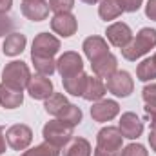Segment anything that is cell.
Wrapping results in <instances>:
<instances>
[{
    "instance_id": "cb8c5ba5",
    "label": "cell",
    "mask_w": 156,
    "mask_h": 156,
    "mask_svg": "<svg viewBox=\"0 0 156 156\" xmlns=\"http://www.w3.org/2000/svg\"><path fill=\"white\" fill-rule=\"evenodd\" d=\"M31 58H33V66H35L37 73L42 75V76H51L56 71V62L53 58H49V56H33V55H31Z\"/></svg>"
},
{
    "instance_id": "603a6c76",
    "label": "cell",
    "mask_w": 156,
    "mask_h": 156,
    "mask_svg": "<svg viewBox=\"0 0 156 156\" xmlns=\"http://www.w3.org/2000/svg\"><path fill=\"white\" fill-rule=\"evenodd\" d=\"M123 13L122 5L118 0H100V7H98V15L102 20H115Z\"/></svg>"
},
{
    "instance_id": "7402d4cb",
    "label": "cell",
    "mask_w": 156,
    "mask_h": 156,
    "mask_svg": "<svg viewBox=\"0 0 156 156\" xmlns=\"http://www.w3.org/2000/svg\"><path fill=\"white\" fill-rule=\"evenodd\" d=\"M62 82H64L66 93H69L73 96H82L83 94V89H85L87 75L82 71L80 75H75V76H71V78H62Z\"/></svg>"
},
{
    "instance_id": "f546056e",
    "label": "cell",
    "mask_w": 156,
    "mask_h": 156,
    "mask_svg": "<svg viewBox=\"0 0 156 156\" xmlns=\"http://www.w3.org/2000/svg\"><path fill=\"white\" fill-rule=\"evenodd\" d=\"M15 29V20L13 18H9L7 15H0V35H11V33H15L13 31Z\"/></svg>"
},
{
    "instance_id": "ac0fdd59",
    "label": "cell",
    "mask_w": 156,
    "mask_h": 156,
    "mask_svg": "<svg viewBox=\"0 0 156 156\" xmlns=\"http://www.w3.org/2000/svg\"><path fill=\"white\" fill-rule=\"evenodd\" d=\"M91 66H93V73H94L96 76H100V78H109L113 73H115V71H116L118 62H116V56H115V55L107 53V55L100 56L98 60L91 62Z\"/></svg>"
},
{
    "instance_id": "4316f807",
    "label": "cell",
    "mask_w": 156,
    "mask_h": 156,
    "mask_svg": "<svg viewBox=\"0 0 156 156\" xmlns=\"http://www.w3.org/2000/svg\"><path fill=\"white\" fill-rule=\"evenodd\" d=\"M22 156H60V149L51 145V144H47V142H44V144L37 145V147L26 151Z\"/></svg>"
},
{
    "instance_id": "5b68a950",
    "label": "cell",
    "mask_w": 156,
    "mask_h": 156,
    "mask_svg": "<svg viewBox=\"0 0 156 156\" xmlns=\"http://www.w3.org/2000/svg\"><path fill=\"white\" fill-rule=\"evenodd\" d=\"M105 87H107V91L113 93L115 96L125 98V96H129V94L133 93L134 82H133V78H131V75H129L127 71H115L111 76L107 78Z\"/></svg>"
},
{
    "instance_id": "4dcf8cb0",
    "label": "cell",
    "mask_w": 156,
    "mask_h": 156,
    "mask_svg": "<svg viewBox=\"0 0 156 156\" xmlns=\"http://www.w3.org/2000/svg\"><path fill=\"white\" fill-rule=\"evenodd\" d=\"M142 96H144L147 105H156V83L145 85L144 91H142Z\"/></svg>"
},
{
    "instance_id": "ab89813d",
    "label": "cell",
    "mask_w": 156,
    "mask_h": 156,
    "mask_svg": "<svg viewBox=\"0 0 156 156\" xmlns=\"http://www.w3.org/2000/svg\"><path fill=\"white\" fill-rule=\"evenodd\" d=\"M153 60H154V64H156V53H154V56H153Z\"/></svg>"
},
{
    "instance_id": "9a60e30c",
    "label": "cell",
    "mask_w": 156,
    "mask_h": 156,
    "mask_svg": "<svg viewBox=\"0 0 156 156\" xmlns=\"http://www.w3.org/2000/svg\"><path fill=\"white\" fill-rule=\"evenodd\" d=\"M109 45H107V42L105 38H102V37H89V38L83 40V53H85V56L91 60V62H94V60H98L100 56H104V55H107L109 51Z\"/></svg>"
},
{
    "instance_id": "836d02e7",
    "label": "cell",
    "mask_w": 156,
    "mask_h": 156,
    "mask_svg": "<svg viewBox=\"0 0 156 156\" xmlns=\"http://www.w3.org/2000/svg\"><path fill=\"white\" fill-rule=\"evenodd\" d=\"M145 16L151 18V20H156V0H149L147 5H145Z\"/></svg>"
},
{
    "instance_id": "8fae6325",
    "label": "cell",
    "mask_w": 156,
    "mask_h": 156,
    "mask_svg": "<svg viewBox=\"0 0 156 156\" xmlns=\"http://www.w3.org/2000/svg\"><path fill=\"white\" fill-rule=\"evenodd\" d=\"M22 15L33 22H42L49 16V2H45V0H22Z\"/></svg>"
},
{
    "instance_id": "30bf717a",
    "label": "cell",
    "mask_w": 156,
    "mask_h": 156,
    "mask_svg": "<svg viewBox=\"0 0 156 156\" xmlns=\"http://www.w3.org/2000/svg\"><path fill=\"white\" fill-rule=\"evenodd\" d=\"M118 129H120V133H122L123 138L136 140L144 133V123H142V120L136 116L134 113H123L122 118H120Z\"/></svg>"
},
{
    "instance_id": "e0dca14e",
    "label": "cell",
    "mask_w": 156,
    "mask_h": 156,
    "mask_svg": "<svg viewBox=\"0 0 156 156\" xmlns=\"http://www.w3.org/2000/svg\"><path fill=\"white\" fill-rule=\"evenodd\" d=\"M24 102V93L13 89L5 83H0V105L4 109H16Z\"/></svg>"
},
{
    "instance_id": "6da1fadb",
    "label": "cell",
    "mask_w": 156,
    "mask_h": 156,
    "mask_svg": "<svg viewBox=\"0 0 156 156\" xmlns=\"http://www.w3.org/2000/svg\"><path fill=\"white\" fill-rule=\"evenodd\" d=\"M153 47H156V29L144 27L138 31V35L131 40L125 47H122V55L129 62H136L144 55H147Z\"/></svg>"
},
{
    "instance_id": "7a4b0ae2",
    "label": "cell",
    "mask_w": 156,
    "mask_h": 156,
    "mask_svg": "<svg viewBox=\"0 0 156 156\" xmlns=\"http://www.w3.org/2000/svg\"><path fill=\"white\" fill-rule=\"evenodd\" d=\"M29 80H31V71H29L27 64L22 60L9 62L2 71V83H5L13 89H18V91H24L27 87Z\"/></svg>"
},
{
    "instance_id": "d6a6232c",
    "label": "cell",
    "mask_w": 156,
    "mask_h": 156,
    "mask_svg": "<svg viewBox=\"0 0 156 156\" xmlns=\"http://www.w3.org/2000/svg\"><path fill=\"white\" fill-rule=\"evenodd\" d=\"M144 113H145V118H147L151 129H154L156 127V105H145Z\"/></svg>"
},
{
    "instance_id": "f35d334b",
    "label": "cell",
    "mask_w": 156,
    "mask_h": 156,
    "mask_svg": "<svg viewBox=\"0 0 156 156\" xmlns=\"http://www.w3.org/2000/svg\"><path fill=\"white\" fill-rule=\"evenodd\" d=\"M82 2H85V4H96V2H100V0H82Z\"/></svg>"
},
{
    "instance_id": "74e56055",
    "label": "cell",
    "mask_w": 156,
    "mask_h": 156,
    "mask_svg": "<svg viewBox=\"0 0 156 156\" xmlns=\"http://www.w3.org/2000/svg\"><path fill=\"white\" fill-rule=\"evenodd\" d=\"M5 151V134H4V129L0 127V154Z\"/></svg>"
},
{
    "instance_id": "4fadbf2b",
    "label": "cell",
    "mask_w": 156,
    "mask_h": 156,
    "mask_svg": "<svg viewBox=\"0 0 156 156\" xmlns=\"http://www.w3.org/2000/svg\"><path fill=\"white\" fill-rule=\"evenodd\" d=\"M105 35H107V40H109L115 47H125V45L133 40V31H131V27H129L127 24H123V22H115V24H111V26L107 27Z\"/></svg>"
},
{
    "instance_id": "d590c367",
    "label": "cell",
    "mask_w": 156,
    "mask_h": 156,
    "mask_svg": "<svg viewBox=\"0 0 156 156\" xmlns=\"http://www.w3.org/2000/svg\"><path fill=\"white\" fill-rule=\"evenodd\" d=\"M13 5V0H0V15H5Z\"/></svg>"
},
{
    "instance_id": "7c38bea8",
    "label": "cell",
    "mask_w": 156,
    "mask_h": 156,
    "mask_svg": "<svg viewBox=\"0 0 156 156\" xmlns=\"http://www.w3.org/2000/svg\"><path fill=\"white\" fill-rule=\"evenodd\" d=\"M120 113V105L115 100H98L91 107V118L94 122H109Z\"/></svg>"
},
{
    "instance_id": "ffe728a7",
    "label": "cell",
    "mask_w": 156,
    "mask_h": 156,
    "mask_svg": "<svg viewBox=\"0 0 156 156\" xmlns=\"http://www.w3.org/2000/svg\"><path fill=\"white\" fill-rule=\"evenodd\" d=\"M64 156H91V144L85 138H71L64 145Z\"/></svg>"
},
{
    "instance_id": "ba28073f",
    "label": "cell",
    "mask_w": 156,
    "mask_h": 156,
    "mask_svg": "<svg viewBox=\"0 0 156 156\" xmlns=\"http://www.w3.org/2000/svg\"><path fill=\"white\" fill-rule=\"evenodd\" d=\"M51 29L64 37V38H69L76 33L78 29V22H76V16L71 15V13H58L51 18Z\"/></svg>"
},
{
    "instance_id": "2e32d148",
    "label": "cell",
    "mask_w": 156,
    "mask_h": 156,
    "mask_svg": "<svg viewBox=\"0 0 156 156\" xmlns=\"http://www.w3.org/2000/svg\"><path fill=\"white\" fill-rule=\"evenodd\" d=\"M107 93V87L104 83V80L100 76H87L85 82V89H83V94L82 98H85L87 102H98L104 98V94Z\"/></svg>"
},
{
    "instance_id": "484cf974",
    "label": "cell",
    "mask_w": 156,
    "mask_h": 156,
    "mask_svg": "<svg viewBox=\"0 0 156 156\" xmlns=\"http://www.w3.org/2000/svg\"><path fill=\"white\" fill-rule=\"evenodd\" d=\"M58 120H62V122H66V123H71V125H78V123L82 122V109H80L78 105L69 104V105L60 113Z\"/></svg>"
},
{
    "instance_id": "52a82bcc",
    "label": "cell",
    "mask_w": 156,
    "mask_h": 156,
    "mask_svg": "<svg viewBox=\"0 0 156 156\" xmlns=\"http://www.w3.org/2000/svg\"><path fill=\"white\" fill-rule=\"evenodd\" d=\"M60 51V40L49 33H40L37 38L33 40V49L31 55L33 56H49L53 58L56 53Z\"/></svg>"
},
{
    "instance_id": "3957f363",
    "label": "cell",
    "mask_w": 156,
    "mask_h": 156,
    "mask_svg": "<svg viewBox=\"0 0 156 156\" xmlns=\"http://www.w3.org/2000/svg\"><path fill=\"white\" fill-rule=\"evenodd\" d=\"M73 133H75V125L71 123H66L62 120H53V122H47L42 129V134H44V140L55 147H64L71 138H73Z\"/></svg>"
},
{
    "instance_id": "d4e9b609",
    "label": "cell",
    "mask_w": 156,
    "mask_h": 156,
    "mask_svg": "<svg viewBox=\"0 0 156 156\" xmlns=\"http://www.w3.org/2000/svg\"><path fill=\"white\" fill-rule=\"evenodd\" d=\"M136 76L142 82H151L156 78V64L153 58H145L144 62L138 64L136 67Z\"/></svg>"
},
{
    "instance_id": "1f68e13d",
    "label": "cell",
    "mask_w": 156,
    "mask_h": 156,
    "mask_svg": "<svg viewBox=\"0 0 156 156\" xmlns=\"http://www.w3.org/2000/svg\"><path fill=\"white\" fill-rule=\"evenodd\" d=\"M118 2H120V5H122V9L125 13H136L142 7L144 0H118Z\"/></svg>"
},
{
    "instance_id": "277c9868",
    "label": "cell",
    "mask_w": 156,
    "mask_h": 156,
    "mask_svg": "<svg viewBox=\"0 0 156 156\" xmlns=\"http://www.w3.org/2000/svg\"><path fill=\"white\" fill-rule=\"evenodd\" d=\"M5 140L9 144L11 149L15 151H24L29 147V144L33 142V131L31 127H27L26 123H15L7 129L5 133Z\"/></svg>"
},
{
    "instance_id": "83f0119b",
    "label": "cell",
    "mask_w": 156,
    "mask_h": 156,
    "mask_svg": "<svg viewBox=\"0 0 156 156\" xmlns=\"http://www.w3.org/2000/svg\"><path fill=\"white\" fill-rule=\"evenodd\" d=\"M73 7H75V0H49V9L55 11V15L71 13Z\"/></svg>"
},
{
    "instance_id": "e575fe53",
    "label": "cell",
    "mask_w": 156,
    "mask_h": 156,
    "mask_svg": "<svg viewBox=\"0 0 156 156\" xmlns=\"http://www.w3.org/2000/svg\"><path fill=\"white\" fill-rule=\"evenodd\" d=\"M94 156H122V151H109V149L96 147L94 149Z\"/></svg>"
},
{
    "instance_id": "8992f818",
    "label": "cell",
    "mask_w": 156,
    "mask_h": 156,
    "mask_svg": "<svg viewBox=\"0 0 156 156\" xmlns=\"http://www.w3.org/2000/svg\"><path fill=\"white\" fill-rule=\"evenodd\" d=\"M56 71L60 73L62 78H71L75 75H80L83 71V62L82 56L75 51H67L64 53L58 60H56Z\"/></svg>"
},
{
    "instance_id": "8d00e7d4",
    "label": "cell",
    "mask_w": 156,
    "mask_h": 156,
    "mask_svg": "<svg viewBox=\"0 0 156 156\" xmlns=\"http://www.w3.org/2000/svg\"><path fill=\"white\" fill-rule=\"evenodd\" d=\"M149 144H151V149L156 153V127L151 129V133H149Z\"/></svg>"
},
{
    "instance_id": "5bb4252c",
    "label": "cell",
    "mask_w": 156,
    "mask_h": 156,
    "mask_svg": "<svg viewBox=\"0 0 156 156\" xmlns=\"http://www.w3.org/2000/svg\"><path fill=\"white\" fill-rule=\"evenodd\" d=\"M27 93L35 98V100H45L53 94V82L47 76H31L29 83H27Z\"/></svg>"
},
{
    "instance_id": "d6986e66",
    "label": "cell",
    "mask_w": 156,
    "mask_h": 156,
    "mask_svg": "<svg viewBox=\"0 0 156 156\" xmlns=\"http://www.w3.org/2000/svg\"><path fill=\"white\" fill-rule=\"evenodd\" d=\"M26 44H27V40L22 33H11L4 40V49L2 51H4L5 56H16L26 49Z\"/></svg>"
},
{
    "instance_id": "f1b7e54d",
    "label": "cell",
    "mask_w": 156,
    "mask_h": 156,
    "mask_svg": "<svg viewBox=\"0 0 156 156\" xmlns=\"http://www.w3.org/2000/svg\"><path fill=\"white\" fill-rule=\"evenodd\" d=\"M122 156H149L145 147L140 145V144H129L123 151H122Z\"/></svg>"
},
{
    "instance_id": "9c48e42d",
    "label": "cell",
    "mask_w": 156,
    "mask_h": 156,
    "mask_svg": "<svg viewBox=\"0 0 156 156\" xmlns=\"http://www.w3.org/2000/svg\"><path fill=\"white\" fill-rule=\"evenodd\" d=\"M122 144H123V136L118 127L107 125V127L100 129L96 134V147L109 149V151H122Z\"/></svg>"
},
{
    "instance_id": "44dd1931",
    "label": "cell",
    "mask_w": 156,
    "mask_h": 156,
    "mask_svg": "<svg viewBox=\"0 0 156 156\" xmlns=\"http://www.w3.org/2000/svg\"><path fill=\"white\" fill-rule=\"evenodd\" d=\"M67 105H69V102H67L66 94H62V93H53L49 98H45L44 109H45V113H47V115L58 118V116H60V113H62Z\"/></svg>"
}]
</instances>
